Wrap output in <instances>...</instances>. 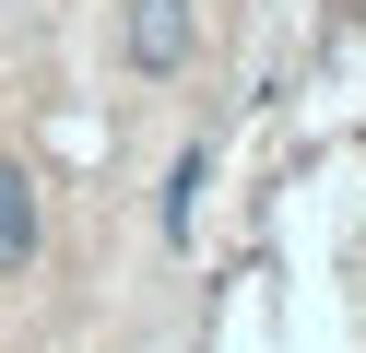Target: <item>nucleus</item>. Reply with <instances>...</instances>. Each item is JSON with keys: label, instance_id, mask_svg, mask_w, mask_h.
Segmentation results:
<instances>
[{"label": "nucleus", "instance_id": "1", "mask_svg": "<svg viewBox=\"0 0 366 353\" xmlns=\"http://www.w3.org/2000/svg\"><path fill=\"white\" fill-rule=\"evenodd\" d=\"M119 47H130V71H177L201 47V12L189 0H119Z\"/></svg>", "mask_w": 366, "mask_h": 353}, {"label": "nucleus", "instance_id": "2", "mask_svg": "<svg viewBox=\"0 0 366 353\" xmlns=\"http://www.w3.org/2000/svg\"><path fill=\"white\" fill-rule=\"evenodd\" d=\"M36 235H48L36 224V177L0 153V271H36Z\"/></svg>", "mask_w": 366, "mask_h": 353}]
</instances>
